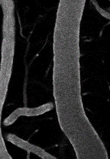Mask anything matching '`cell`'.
Instances as JSON below:
<instances>
[{
  "mask_svg": "<svg viewBox=\"0 0 110 159\" xmlns=\"http://www.w3.org/2000/svg\"><path fill=\"white\" fill-rule=\"evenodd\" d=\"M7 140L10 142L16 145L17 147L26 150L28 152L34 153L43 159H56L54 157L47 153L44 150L36 146L29 143L25 140L19 138V137L13 134H9L7 137Z\"/></svg>",
  "mask_w": 110,
  "mask_h": 159,
  "instance_id": "6da1fadb",
  "label": "cell"
},
{
  "mask_svg": "<svg viewBox=\"0 0 110 159\" xmlns=\"http://www.w3.org/2000/svg\"><path fill=\"white\" fill-rule=\"evenodd\" d=\"M53 107V105L50 103L41 106L36 108H21L18 109L12 113L9 117H7L4 121V124L5 125H9L13 124L19 116H35L41 115L47 111H50Z\"/></svg>",
  "mask_w": 110,
  "mask_h": 159,
  "instance_id": "7a4b0ae2",
  "label": "cell"
}]
</instances>
